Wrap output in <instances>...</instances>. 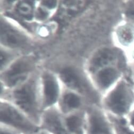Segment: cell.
<instances>
[{
  "instance_id": "5",
  "label": "cell",
  "mask_w": 134,
  "mask_h": 134,
  "mask_svg": "<svg viewBox=\"0 0 134 134\" xmlns=\"http://www.w3.org/2000/svg\"><path fill=\"white\" fill-rule=\"evenodd\" d=\"M41 128L52 134H70L63 127L61 114L58 109L54 108L47 109L44 112Z\"/></svg>"
},
{
  "instance_id": "8",
  "label": "cell",
  "mask_w": 134,
  "mask_h": 134,
  "mask_svg": "<svg viewBox=\"0 0 134 134\" xmlns=\"http://www.w3.org/2000/svg\"><path fill=\"white\" fill-rule=\"evenodd\" d=\"M1 41L5 46L13 48H19L26 44L27 39L20 31L7 23L1 21Z\"/></svg>"
},
{
  "instance_id": "7",
  "label": "cell",
  "mask_w": 134,
  "mask_h": 134,
  "mask_svg": "<svg viewBox=\"0 0 134 134\" xmlns=\"http://www.w3.org/2000/svg\"><path fill=\"white\" fill-rule=\"evenodd\" d=\"M129 104L128 94L125 87L120 85L110 95L106 101V108L116 114H122L127 110Z\"/></svg>"
},
{
  "instance_id": "14",
  "label": "cell",
  "mask_w": 134,
  "mask_h": 134,
  "mask_svg": "<svg viewBox=\"0 0 134 134\" xmlns=\"http://www.w3.org/2000/svg\"><path fill=\"white\" fill-rule=\"evenodd\" d=\"M0 133L1 134H24L19 131L11 129L5 126L0 125Z\"/></svg>"
},
{
  "instance_id": "3",
  "label": "cell",
  "mask_w": 134,
  "mask_h": 134,
  "mask_svg": "<svg viewBox=\"0 0 134 134\" xmlns=\"http://www.w3.org/2000/svg\"><path fill=\"white\" fill-rule=\"evenodd\" d=\"M85 134H115L113 128L102 110L92 108L86 111Z\"/></svg>"
},
{
  "instance_id": "1",
  "label": "cell",
  "mask_w": 134,
  "mask_h": 134,
  "mask_svg": "<svg viewBox=\"0 0 134 134\" xmlns=\"http://www.w3.org/2000/svg\"><path fill=\"white\" fill-rule=\"evenodd\" d=\"M14 106L41 127L44 111L36 98L35 84L29 81L14 93Z\"/></svg>"
},
{
  "instance_id": "10",
  "label": "cell",
  "mask_w": 134,
  "mask_h": 134,
  "mask_svg": "<svg viewBox=\"0 0 134 134\" xmlns=\"http://www.w3.org/2000/svg\"><path fill=\"white\" fill-rule=\"evenodd\" d=\"M62 80L68 87L80 92L85 91V85L79 74L72 68L64 69L61 73Z\"/></svg>"
},
{
  "instance_id": "13",
  "label": "cell",
  "mask_w": 134,
  "mask_h": 134,
  "mask_svg": "<svg viewBox=\"0 0 134 134\" xmlns=\"http://www.w3.org/2000/svg\"><path fill=\"white\" fill-rule=\"evenodd\" d=\"M18 12L25 18H30L32 14V7L28 2H21L17 6Z\"/></svg>"
},
{
  "instance_id": "17",
  "label": "cell",
  "mask_w": 134,
  "mask_h": 134,
  "mask_svg": "<svg viewBox=\"0 0 134 134\" xmlns=\"http://www.w3.org/2000/svg\"><path fill=\"white\" fill-rule=\"evenodd\" d=\"M35 134H52V133H51L49 132H48V131H47L46 130H44V129L41 128L37 132H36Z\"/></svg>"
},
{
  "instance_id": "12",
  "label": "cell",
  "mask_w": 134,
  "mask_h": 134,
  "mask_svg": "<svg viewBox=\"0 0 134 134\" xmlns=\"http://www.w3.org/2000/svg\"><path fill=\"white\" fill-rule=\"evenodd\" d=\"M117 77V73L112 68H106L100 71L97 75V80L99 85L103 88L109 87Z\"/></svg>"
},
{
  "instance_id": "4",
  "label": "cell",
  "mask_w": 134,
  "mask_h": 134,
  "mask_svg": "<svg viewBox=\"0 0 134 134\" xmlns=\"http://www.w3.org/2000/svg\"><path fill=\"white\" fill-rule=\"evenodd\" d=\"M32 69V63L28 59L16 62L4 73L3 79L6 84L14 86L24 81Z\"/></svg>"
},
{
  "instance_id": "11",
  "label": "cell",
  "mask_w": 134,
  "mask_h": 134,
  "mask_svg": "<svg viewBox=\"0 0 134 134\" xmlns=\"http://www.w3.org/2000/svg\"><path fill=\"white\" fill-rule=\"evenodd\" d=\"M114 53L111 49L104 48L100 50L94 55L91 60V70L94 71L98 68L109 64L114 60Z\"/></svg>"
},
{
  "instance_id": "6",
  "label": "cell",
  "mask_w": 134,
  "mask_h": 134,
  "mask_svg": "<svg viewBox=\"0 0 134 134\" xmlns=\"http://www.w3.org/2000/svg\"><path fill=\"white\" fill-rule=\"evenodd\" d=\"M62 120L64 129L70 134H85L86 111H80L62 115Z\"/></svg>"
},
{
  "instance_id": "16",
  "label": "cell",
  "mask_w": 134,
  "mask_h": 134,
  "mask_svg": "<svg viewBox=\"0 0 134 134\" xmlns=\"http://www.w3.org/2000/svg\"><path fill=\"white\" fill-rule=\"evenodd\" d=\"M43 3H44V5H45L46 7L50 8H53L55 7L56 5V2L55 1H44Z\"/></svg>"
},
{
  "instance_id": "2",
  "label": "cell",
  "mask_w": 134,
  "mask_h": 134,
  "mask_svg": "<svg viewBox=\"0 0 134 134\" xmlns=\"http://www.w3.org/2000/svg\"><path fill=\"white\" fill-rule=\"evenodd\" d=\"M2 125L24 134H35L41 128L28 116L12 104L3 103L0 109Z\"/></svg>"
},
{
  "instance_id": "15",
  "label": "cell",
  "mask_w": 134,
  "mask_h": 134,
  "mask_svg": "<svg viewBox=\"0 0 134 134\" xmlns=\"http://www.w3.org/2000/svg\"><path fill=\"white\" fill-rule=\"evenodd\" d=\"M10 59V56L8 54H7L5 52L1 51V67L3 66V65H5L6 63L8 62V60Z\"/></svg>"
},
{
  "instance_id": "18",
  "label": "cell",
  "mask_w": 134,
  "mask_h": 134,
  "mask_svg": "<svg viewBox=\"0 0 134 134\" xmlns=\"http://www.w3.org/2000/svg\"><path fill=\"white\" fill-rule=\"evenodd\" d=\"M127 14L130 18L134 19V9L129 10L127 12Z\"/></svg>"
},
{
  "instance_id": "9",
  "label": "cell",
  "mask_w": 134,
  "mask_h": 134,
  "mask_svg": "<svg viewBox=\"0 0 134 134\" xmlns=\"http://www.w3.org/2000/svg\"><path fill=\"white\" fill-rule=\"evenodd\" d=\"M44 99L43 104L44 112L52 108L57 102L59 96V86L55 78L51 75L46 74L43 78Z\"/></svg>"
}]
</instances>
